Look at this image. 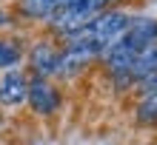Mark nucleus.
<instances>
[{
    "instance_id": "3",
    "label": "nucleus",
    "mask_w": 157,
    "mask_h": 145,
    "mask_svg": "<svg viewBox=\"0 0 157 145\" xmlns=\"http://www.w3.org/2000/svg\"><path fill=\"white\" fill-rule=\"evenodd\" d=\"M26 80L20 71H6L0 77V103L3 105H20L26 100Z\"/></svg>"
},
{
    "instance_id": "6",
    "label": "nucleus",
    "mask_w": 157,
    "mask_h": 145,
    "mask_svg": "<svg viewBox=\"0 0 157 145\" xmlns=\"http://www.w3.org/2000/svg\"><path fill=\"white\" fill-rule=\"evenodd\" d=\"M63 0H20V12L29 17H49L52 12H57Z\"/></svg>"
},
{
    "instance_id": "5",
    "label": "nucleus",
    "mask_w": 157,
    "mask_h": 145,
    "mask_svg": "<svg viewBox=\"0 0 157 145\" xmlns=\"http://www.w3.org/2000/svg\"><path fill=\"white\" fill-rule=\"evenodd\" d=\"M57 54L60 51H54L49 43H37V46L32 49V68L37 71V77H49L54 74V68H57Z\"/></svg>"
},
{
    "instance_id": "9",
    "label": "nucleus",
    "mask_w": 157,
    "mask_h": 145,
    "mask_svg": "<svg viewBox=\"0 0 157 145\" xmlns=\"http://www.w3.org/2000/svg\"><path fill=\"white\" fill-rule=\"evenodd\" d=\"M63 3H80V6L97 9V12H106V6H112L114 0H63ZM63 3H60V6H63Z\"/></svg>"
},
{
    "instance_id": "8",
    "label": "nucleus",
    "mask_w": 157,
    "mask_h": 145,
    "mask_svg": "<svg viewBox=\"0 0 157 145\" xmlns=\"http://www.w3.org/2000/svg\"><path fill=\"white\" fill-rule=\"evenodd\" d=\"M20 60V46L12 40H0V68H9Z\"/></svg>"
},
{
    "instance_id": "1",
    "label": "nucleus",
    "mask_w": 157,
    "mask_h": 145,
    "mask_svg": "<svg viewBox=\"0 0 157 145\" xmlns=\"http://www.w3.org/2000/svg\"><path fill=\"white\" fill-rule=\"evenodd\" d=\"M154 40H157V20H132L128 29L103 51L109 71L128 83V71H132L137 54H140L146 46H151Z\"/></svg>"
},
{
    "instance_id": "10",
    "label": "nucleus",
    "mask_w": 157,
    "mask_h": 145,
    "mask_svg": "<svg viewBox=\"0 0 157 145\" xmlns=\"http://www.w3.org/2000/svg\"><path fill=\"white\" fill-rule=\"evenodd\" d=\"M6 23H9V14L3 12V9H0V26H6Z\"/></svg>"
},
{
    "instance_id": "2",
    "label": "nucleus",
    "mask_w": 157,
    "mask_h": 145,
    "mask_svg": "<svg viewBox=\"0 0 157 145\" xmlns=\"http://www.w3.org/2000/svg\"><path fill=\"white\" fill-rule=\"evenodd\" d=\"M26 100H29V105L34 108V114H40V117H49L57 111V105H60V97L57 91L49 85V80H43V77H34L29 85H26Z\"/></svg>"
},
{
    "instance_id": "4",
    "label": "nucleus",
    "mask_w": 157,
    "mask_h": 145,
    "mask_svg": "<svg viewBox=\"0 0 157 145\" xmlns=\"http://www.w3.org/2000/svg\"><path fill=\"white\" fill-rule=\"evenodd\" d=\"M151 74H157V40L151 46H146L140 54H137L132 71H128V80H137V83H143V80H149Z\"/></svg>"
},
{
    "instance_id": "7",
    "label": "nucleus",
    "mask_w": 157,
    "mask_h": 145,
    "mask_svg": "<svg viewBox=\"0 0 157 145\" xmlns=\"http://www.w3.org/2000/svg\"><path fill=\"white\" fill-rule=\"evenodd\" d=\"M137 117L140 122H157V91L143 94V103L137 105Z\"/></svg>"
}]
</instances>
